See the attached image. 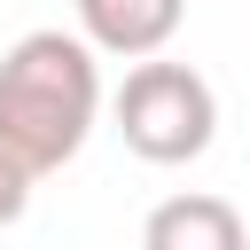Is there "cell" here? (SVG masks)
<instances>
[{"label":"cell","mask_w":250,"mask_h":250,"mask_svg":"<svg viewBox=\"0 0 250 250\" xmlns=\"http://www.w3.org/2000/svg\"><path fill=\"white\" fill-rule=\"evenodd\" d=\"M102 47L86 31H23L0 55V148L39 180L62 172L102 117Z\"/></svg>","instance_id":"cell-1"},{"label":"cell","mask_w":250,"mask_h":250,"mask_svg":"<svg viewBox=\"0 0 250 250\" xmlns=\"http://www.w3.org/2000/svg\"><path fill=\"white\" fill-rule=\"evenodd\" d=\"M109 117H117V133H125V148L141 164H195L219 141V94H211V78L195 62H164V55H148V62L125 70Z\"/></svg>","instance_id":"cell-2"},{"label":"cell","mask_w":250,"mask_h":250,"mask_svg":"<svg viewBox=\"0 0 250 250\" xmlns=\"http://www.w3.org/2000/svg\"><path fill=\"white\" fill-rule=\"evenodd\" d=\"M78 8V31L102 47V55H125V62H148L172 47L188 0H70Z\"/></svg>","instance_id":"cell-3"},{"label":"cell","mask_w":250,"mask_h":250,"mask_svg":"<svg viewBox=\"0 0 250 250\" xmlns=\"http://www.w3.org/2000/svg\"><path fill=\"white\" fill-rule=\"evenodd\" d=\"M141 250H250V227L227 195H164L141 219Z\"/></svg>","instance_id":"cell-4"},{"label":"cell","mask_w":250,"mask_h":250,"mask_svg":"<svg viewBox=\"0 0 250 250\" xmlns=\"http://www.w3.org/2000/svg\"><path fill=\"white\" fill-rule=\"evenodd\" d=\"M23 211H31V172H23V164H16L8 148H0V234H8V227H16Z\"/></svg>","instance_id":"cell-5"}]
</instances>
